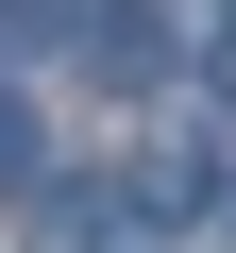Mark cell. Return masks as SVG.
<instances>
[{
	"label": "cell",
	"mask_w": 236,
	"mask_h": 253,
	"mask_svg": "<svg viewBox=\"0 0 236 253\" xmlns=\"http://www.w3.org/2000/svg\"><path fill=\"white\" fill-rule=\"evenodd\" d=\"M34 186V118H17V84H0V203Z\"/></svg>",
	"instance_id": "obj_4"
},
{
	"label": "cell",
	"mask_w": 236,
	"mask_h": 253,
	"mask_svg": "<svg viewBox=\"0 0 236 253\" xmlns=\"http://www.w3.org/2000/svg\"><path fill=\"white\" fill-rule=\"evenodd\" d=\"M101 0H0V51H51V34H84Z\"/></svg>",
	"instance_id": "obj_3"
},
{
	"label": "cell",
	"mask_w": 236,
	"mask_h": 253,
	"mask_svg": "<svg viewBox=\"0 0 236 253\" xmlns=\"http://www.w3.org/2000/svg\"><path fill=\"white\" fill-rule=\"evenodd\" d=\"M202 84H219V101H236V17H219V34H202Z\"/></svg>",
	"instance_id": "obj_5"
},
{
	"label": "cell",
	"mask_w": 236,
	"mask_h": 253,
	"mask_svg": "<svg viewBox=\"0 0 236 253\" xmlns=\"http://www.w3.org/2000/svg\"><path fill=\"white\" fill-rule=\"evenodd\" d=\"M84 68L135 101V84H169V68H186V17H169V0H101V17H84Z\"/></svg>",
	"instance_id": "obj_1"
},
{
	"label": "cell",
	"mask_w": 236,
	"mask_h": 253,
	"mask_svg": "<svg viewBox=\"0 0 236 253\" xmlns=\"http://www.w3.org/2000/svg\"><path fill=\"white\" fill-rule=\"evenodd\" d=\"M219 219H236V169H219Z\"/></svg>",
	"instance_id": "obj_6"
},
{
	"label": "cell",
	"mask_w": 236,
	"mask_h": 253,
	"mask_svg": "<svg viewBox=\"0 0 236 253\" xmlns=\"http://www.w3.org/2000/svg\"><path fill=\"white\" fill-rule=\"evenodd\" d=\"M135 219H152V203H135V169H118V186H51V203H34V253H118Z\"/></svg>",
	"instance_id": "obj_2"
}]
</instances>
